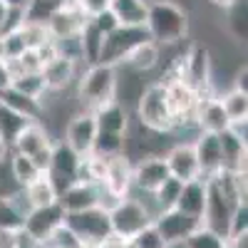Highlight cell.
<instances>
[{
  "instance_id": "38",
  "label": "cell",
  "mask_w": 248,
  "mask_h": 248,
  "mask_svg": "<svg viewBox=\"0 0 248 248\" xmlns=\"http://www.w3.org/2000/svg\"><path fill=\"white\" fill-rule=\"evenodd\" d=\"M129 248H169L154 229V223H149L147 229H141L134 238H129Z\"/></svg>"
},
{
  "instance_id": "17",
  "label": "cell",
  "mask_w": 248,
  "mask_h": 248,
  "mask_svg": "<svg viewBox=\"0 0 248 248\" xmlns=\"http://www.w3.org/2000/svg\"><path fill=\"white\" fill-rule=\"evenodd\" d=\"M194 152H196V161L201 169V179H211L214 174H218L223 169V156H221V139L218 134L211 132H199V137L191 141Z\"/></svg>"
},
{
  "instance_id": "30",
  "label": "cell",
  "mask_w": 248,
  "mask_h": 248,
  "mask_svg": "<svg viewBox=\"0 0 248 248\" xmlns=\"http://www.w3.org/2000/svg\"><path fill=\"white\" fill-rule=\"evenodd\" d=\"M218 102H221L226 117H229V122L231 119H248V92L231 87L229 92L218 94Z\"/></svg>"
},
{
  "instance_id": "9",
  "label": "cell",
  "mask_w": 248,
  "mask_h": 248,
  "mask_svg": "<svg viewBox=\"0 0 248 248\" xmlns=\"http://www.w3.org/2000/svg\"><path fill=\"white\" fill-rule=\"evenodd\" d=\"M65 223V209L55 201L50 206H43V209H28L23 214V229L32 241L37 243H45L60 226Z\"/></svg>"
},
{
  "instance_id": "22",
  "label": "cell",
  "mask_w": 248,
  "mask_h": 248,
  "mask_svg": "<svg viewBox=\"0 0 248 248\" xmlns=\"http://www.w3.org/2000/svg\"><path fill=\"white\" fill-rule=\"evenodd\" d=\"M0 105L13 109L15 114H20L28 122H43V117H45V102L43 99L28 97L23 92H17L15 87L0 90Z\"/></svg>"
},
{
  "instance_id": "49",
  "label": "cell",
  "mask_w": 248,
  "mask_h": 248,
  "mask_svg": "<svg viewBox=\"0 0 248 248\" xmlns=\"http://www.w3.org/2000/svg\"><path fill=\"white\" fill-rule=\"evenodd\" d=\"M8 5L3 3V0H0V32H3V28H5V20H8Z\"/></svg>"
},
{
  "instance_id": "26",
  "label": "cell",
  "mask_w": 248,
  "mask_h": 248,
  "mask_svg": "<svg viewBox=\"0 0 248 248\" xmlns=\"http://www.w3.org/2000/svg\"><path fill=\"white\" fill-rule=\"evenodd\" d=\"M218 139H221L223 169H229V171H246V141L236 139L229 129L221 132Z\"/></svg>"
},
{
  "instance_id": "7",
  "label": "cell",
  "mask_w": 248,
  "mask_h": 248,
  "mask_svg": "<svg viewBox=\"0 0 248 248\" xmlns=\"http://www.w3.org/2000/svg\"><path fill=\"white\" fill-rule=\"evenodd\" d=\"M52 147H55V141L50 139L45 124L43 122H28L25 127L17 132L15 141L10 144V152L30 156L37 164L40 171H47L50 156H52Z\"/></svg>"
},
{
  "instance_id": "45",
  "label": "cell",
  "mask_w": 248,
  "mask_h": 248,
  "mask_svg": "<svg viewBox=\"0 0 248 248\" xmlns=\"http://www.w3.org/2000/svg\"><path fill=\"white\" fill-rule=\"evenodd\" d=\"M17 248H40V243L37 241H32L23 229H20V236H17Z\"/></svg>"
},
{
  "instance_id": "20",
  "label": "cell",
  "mask_w": 248,
  "mask_h": 248,
  "mask_svg": "<svg viewBox=\"0 0 248 248\" xmlns=\"http://www.w3.org/2000/svg\"><path fill=\"white\" fill-rule=\"evenodd\" d=\"M77 72H79V62L72 60V57H65V55H57L50 62H45L43 65V77H45L47 92L67 90L77 79Z\"/></svg>"
},
{
  "instance_id": "47",
  "label": "cell",
  "mask_w": 248,
  "mask_h": 248,
  "mask_svg": "<svg viewBox=\"0 0 248 248\" xmlns=\"http://www.w3.org/2000/svg\"><path fill=\"white\" fill-rule=\"evenodd\" d=\"M3 3H5L10 10H23V13H25V10L30 8L32 0H3Z\"/></svg>"
},
{
  "instance_id": "44",
  "label": "cell",
  "mask_w": 248,
  "mask_h": 248,
  "mask_svg": "<svg viewBox=\"0 0 248 248\" xmlns=\"http://www.w3.org/2000/svg\"><path fill=\"white\" fill-rule=\"evenodd\" d=\"M246 79H248V67L241 65V67H238V75H236V82H233V87L241 90V92H248V82H246Z\"/></svg>"
},
{
  "instance_id": "16",
  "label": "cell",
  "mask_w": 248,
  "mask_h": 248,
  "mask_svg": "<svg viewBox=\"0 0 248 248\" xmlns=\"http://www.w3.org/2000/svg\"><path fill=\"white\" fill-rule=\"evenodd\" d=\"M87 20H90V17L82 13L77 5L62 3V5L47 17L45 28H47V32H50L52 40H67V37H77L79 30L85 28Z\"/></svg>"
},
{
  "instance_id": "12",
  "label": "cell",
  "mask_w": 248,
  "mask_h": 248,
  "mask_svg": "<svg viewBox=\"0 0 248 248\" xmlns=\"http://www.w3.org/2000/svg\"><path fill=\"white\" fill-rule=\"evenodd\" d=\"M94 139H97V124H94V114L92 112H77L67 119V127H65V141L67 147L77 154V156H87L92 154L94 147Z\"/></svg>"
},
{
  "instance_id": "6",
  "label": "cell",
  "mask_w": 248,
  "mask_h": 248,
  "mask_svg": "<svg viewBox=\"0 0 248 248\" xmlns=\"http://www.w3.org/2000/svg\"><path fill=\"white\" fill-rule=\"evenodd\" d=\"M65 226L79 238L82 246L94 248L102 238H107L112 233L109 226V214L102 206H92L85 211H75V214H65Z\"/></svg>"
},
{
  "instance_id": "3",
  "label": "cell",
  "mask_w": 248,
  "mask_h": 248,
  "mask_svg": "<svg viewBox=\"0 0 248 248\" xmlns=\"http://www.w3.org/2000/svg\"><path fill=\"white\" fill-rule=\"evenodd\" d=\"M137 119L144 129L154 134H169L176 129V122L171 117L169 102H167V85L164 82H152L137 97Z\"/></svg>"
},
{
  "instance_id": "50",
  "label": "cell",
  "mask_w": 248,
  "mask_h": 248,
  "mask_svg": "<svg viewBox=\"0 0 248 248\" xmlns=\"http://www.w3.org/2000/svg\"><path fill=\"white\" fill-rule=\"evenodd\" d=\"M209 3H211V5H216V8H223V10H226L229 5H233L236 0H209Z\"/></svg>"
},
{
  "instance_id": "18",
  "label": "cell",
  "mask_w": 248,
  "mask_h": 248,
  "mask_svg": "<svg viewBox=\"0 0 248 248\" xmlns=\"http://www.w3.org/2000/svg\"><path fill=\"white\" fill-rule=\"evenodd\" d=\"M164 85H167V102H169V109H171V117L176 122V127L184 124V122H191L199 94L181 79H167Z\"/></svg>"
},
{
  "instance_id": "28",
  "label": "cell",
  "mask_w": 248,
  "mask_h": 248,
  "mask_svg": "<svg viewBox=\"0 0 248 248\" xmlns=\"http://www.w3.org/2000/svg\"><path fill=\"white\" fill-rule=\"evenodd\" d=\"M8 167H10L13 184L17 186V189H23V186H28L30 181H35L40 174H43V171L37 169V164H35L30 156L17 154V152H10V156H8Z\"/></svg>"
},
{
  "instance_id": "15",
  "label": "cell",
  "mask_w": 248,
  "mask_h": 248,
  "mask_svg": "<svg viewBox=\"0 0 248 248\" xmlns=\"http://www.w3.org/2000/svg\"><path fill=\"white\" fill-rule=\"evenodd\" d=\"M164 161H167V169L171 179H179L181 184L201 179V169L196 161V152L191 141H179L164 154Z\"/></svg>"
},
{
  "instance_id": "23",
  "label": "cell",
  "mask_w": 248,
  "mask_h": 248,
  "mask_svg": "<svg viewBox=\"0 0 248 248\" xmlns=\"http://www.w3.org/2000/svg\"><path fill=\"white\" fill-rule=\"evenodd\" d=\"M94 124H97V132H112V134H127L129 127V114L124 109V105L119 99H112L107 105L97 107L94 112Z\"/></svg>"
},
{
  "instance_id": "46",
  "label": "cell",
  "mask_w": 248,
  "mask_h": 248,
  "mask_svg": "<svg viewBox=\"0 0 248 248\" xmlns=\"http://www.w3.org/2000/svg\"><path fill=\"white\" fill-rule=\"evenodd\" d=\"M10 82H13V75H10L8 65H5V62H0V90L10 87Z\"/></svg>"
},
{
  "instance_id": "37",
  "label": "cell",
  "mask_w": 248,
  "mask_h": 248,
  "mask_svg": "<svg viewBox=\"0 0 248 248\" xmlns=\"http://www.w3.org/2000/svg\"><path fill=\"white\" fill-rule=\"evenodd\" d=\"M226 10H229V28H231L233 37H236V40H243V43H246V35H248V30H246V15H248L246 0H236V3L229 5Z\"/></svg>"
},
{
  "instance_id": "5",
  "label": "cell",
  "mask_w": 248,
  "mask_h": 248,
  "mask_svg": "<svg viewBox=\"0 0 248 248\" xmlns=\"http://www.w3.org/2000/svg\"><path fill=\"white\" fill-rule=\"evenodd\" d=\"M144 40H149V32H147L144 25H119L112 32L105 35L97 62L119 67L124 62V57H127L139 43H144Z\"/></svg>"
},
{
  "instance_id": "42",
  "label": "cell",
  "mask_w": 248,
  "mask_h": 248,
  "mask_svg": "<svg viewBox=\"0 0 248 248\" xmlns=\"http://www.w3.org/2000/svg\"><path fill=\"white\" fill-rule=\"evenodd\" d=\"M229 132L241 139V141H248V119H231L229 122Z\"/></svg>"
},
{
  "instance_id": "27",
  "label": "cell",
  "mask_w": 248,
  "mask_h": 248,
  "mask_svg": "<svg viewBox=\"0 0 248 248\" xmlns=\"http://www.w3.org/2000/svg\"><path fill=\"white\" fill-rule=\"evenodd\" d=\"M147 5V0H109V10L119 20V25H144Z\"/></svg>"
},
{
  "instance_id": "1",
  "label": "cell",
  "mask_w": 248,
  "mask_h": 248,
  "mask_svg": "<svg viewBox=\"0 0 248 248\" xmlns=\"http://www.w3.org/2000/svg\"><path fill=\"white\" fill-rule=\"evenodd\" d=\"M144 28L152 43H156L159 47H171L184 43L189 35V13L174 0H152L147 5Z\"/></svg>"
},
{
  "instance_id": "39",
  "label": "cell",
  "mask_w": 248,
  "mask_h": 248,
  "mask_svg": "<svg viewBox=\"0 0 248 248\" xmlns=\"http://www.w3.org/2000/svg\"><path fill=\"white\" fill-rule=\"evenodd\" d=\"M3 45H5V60H15V57H20V55H23V52L28 50L17 30H13V32H5V35H3Z\"/></svg>"
},
{
  "instance_id": "35",
  "label": "cell",
  "mask_w": 248,
  "mask_h": 248,
  "mask_svg": "<svg viewBox=\"0 0 248 248\" xmlns=\"http://www.w3.org/2000/svg\"><path fill=\"white\" fill-rule=\"evenodd\" d=\"M25 124H28V119H23L20 114H15L13 109H8V107L0 105V139H3L8 147L15 141L17 132L23 129Z\"/></svg>"
},
{
  "instance_id": "19",
  "label": "cell",
  "mask_w": 248,
  "mask_h": 248,
  "mask_svg": "<svg viewBox=\"0 0 248 248\" xmlns=\"http://www.w3.org/2000/svg\"><path fill=\"white\" fill-rule=\"evenodd\" d=\"M57 203L65 209V214H75V211H85V209H92V206H99V186L90 184V181H75L57 194Z\"/></svg>"
},
{
  "instance_id": "2",
  "label": "cell",
  "mask_w": 248,
  "mask_h": 248,
  "mask_svg": "<svg viewBox=\"0 0 248 248\" xmlns=\"http://www.w3.org/2000/svg\"><path fill=\"white\" fill-rule=\"evenodd\" d=\"M117 67L94 62V65H87V70L77 79V102L85 112H94L97 107L117 99Z\"/></svg>"
},
{
  "instance_id": "34",
  "label": "cell",
  "mask_w": 248,
  "mask_h": 248,
  "mask_svg": "<svg viewBox=\"0 0 248 248\" xmlns=\"http://www.w3.org/2000/svg\"><path fill=\"white\" fill-rule=\"evenodd\" d=\"M17 32H20V37H23L28 50H37L40 45H45L47 40H52L45 23H35V20H23V25L17 28Z\"/></svg>"
},
{
  "instance_id": "48",
  "label": "cell",
  "mask_w": 248,
  "mask_h": 248,
  "mask_svg": "<svg viewBox=\"0 0 248 248\" xmlns=\"http://www.w3.org/2000/svg\"><path fill=\"white\" fill-rule=\"evenodd\" d=\"M8 156H10V147H8L3 139H0V167H3V164L8 161Z\"/></svg>"
},
{
  "instance_id": "29",
  "label": "cell",
  "mask_w": 248,
  "mask_h": 248,
  "mask_svg": "<svg viewBox=\"0 0 248 248\" xmlns=\"http://www.w3.org/2000/svg\"><path fill=\"white\" fill-rule=\"evenodd\" d=\"M79 40V47H82V60H87V65H94L97 57H99V50H102V40H105V35H102L90 20L85 23V28L79 30L77 35Z\"/></svg>"
},
{
  "instance_id": "24",
  "label": "cell",
  "mask_w": 248,
  "mask_h": 248,
  "mask_svg": "<svg viewBox=\"0 0 248 248\" xmlns=\"http://www.w3.org/2000/svg\"><path fill=\"white\" fill-rule=\"evenodd\" d=\"M159 60H161V47L156 43H152V40H144V43H139L127 57H124L122 65H127L137 75H144V72L154 70L159 65Z\"/></svg>"
},
{
  "instance_id": "33",
  "label": "cell",
  "mask_w": 248,
  "mask_h": 248,
  "mask_svg": "<svg viewBox=\"0 0 248 248\" xmlns=\"http://www.w3.org/2000/svg\"><path fill=\"white\" fill-rule=\"evenodd\" d=\"M226 236H221V233H216L214 229H209V226H199L196 231H191V236L186 238L181 246L184 248H226Z\"/></svg>"
},
{
  "instance_id": "43",
  "label": "cell",
  "mask_w": 248,
  "mask_h": 248,
  "mask_svg": "<svg viewBox=\"0 0 248 248\" xmlns=\"http://www.w3.org/2000/svg\"><path fill=\"white\" fill-rule=\"evenodd\" d=\"M20 229H0V248H17Z\"/></svg>"
},
{
  "instance_id": "10",
  "label": "cell",
  "mask_w": 248,
  "mask_h": 248,
  "mask_svg": "<svg viewBox=\"0 0 248 248\" xmlns=\"http://www.w3.org/2000/svg\"><path fill=\"white\" fill-rule=\"evenodd\" d=\"M154 229L159 231V236L164 238V243L167 246H179L184 243L186 238L191 236V231H196L201 221L194 218V216H186L181 214L179 209H164V211H156L154 218Z\"/></svg>"
},
{
  "instance_id": "31",
  "label": "cell",
  "mask_w": 248,
  "mask_h": 248,
  "mask_svg": "<svg viewBox=\"0 0 248 248\" xmlns=\"http://www.w3.org/2000/svg\"><path fill=\"white\" fill-rule=\"evenodd\" d=\"M10 87H15L17 92H23L28 97H35V99H43L47 94V85H45L43 70H40V72H23V75L13 77Z\"/></svg>"
},
{
  "instance_id": "51",
  "label": "cell",
  "mask_w": 248,
  "mask_h": 248,
  "mask_svg": "<svg viewBox=\"0 0 248 248\" xmlns=\"http://www.w3.org/2000/svg\"><path fill=\"white\" fill-rule=\"evenodd\" d=\"M0 62H5V45H3V35H0Z\"/></svg>"
},
{
  "instance_id": "4",
  "label": "cell",
  "mask_w": 248,
  "mask_h": 248,
  "mask_svg": "<svg viewBox=\"0 0 248 248\" xmlns=\"http://www.w3.org/2000/svg\"><path fill=\"white\" fill-rule=\"evenodd\" d=\"M107 214H109L112 233L124 238V241L134 238L141 229H147V226L152 223V218H154V214L149 211V206L144 201H139V199H134V196L119 199Z\"/></svg>"
},
{
  "instance_id": "52",
  "label": "cell",
  "mask_w": 248,
  "mask_h": 248,
  "mask_svg": "<svg viewBox=\"0 0 248 248\" xmlns=\"http://www.w3.org/2000/svg\"><path fill=\"white\" fill-rule=\"evenodd\" d=\"M226 248H233V246H229V243H226Z\"/></svg>"
},
{
  "instance_id": "8",
  "label": "cell",
  "mask_w": 248,
  "mask_h": 248,
  "mask_svg": "<svg viewBox=\"0 0 248 248\" xmlns=\"http://www.w3.org/2000/svg\"><path fill=\"white\" fill-rule=\"evenodd\" d=\"M132 191V156L127 152L114 154L105 164V176L99 184V201L102 199H112V206L129 196Z\"/></svg>"
},
{
  "instance_id": "13",
  "label": "cell",
  "mask_w": 248,
  "mask_h": 248,
  "mask_svg": "<svg viewBox=\"0 0 248 248\" xmlns=\"http://www.w3.org/2000/svg\"><path fill=\"white\" fill-rule=\"evenodd\" d=\"M79 159L65 141H55L52 147V156H50V167H47V179L52 181V186L57 189V194L62 189H67L70 184L77 181V169H79Z\"/></svg>"
},
{
  "instance_id": "11",
  "label": "cell",
  "mask_w": 248,
  "mask_h": 248,
  "mask_svg": "<svg viewBox=\"0 0 248 248\" xmlns=\"http://www.w3.org/2000/svg\"><path fill=\"white\" fill-rule=\"evenodd\" d=\"M169 179V169L164 154H147L137 164H132V189H139L141 194H154L159 186Z\"/></svg>"
},
{
  "instance_id": "40",
  "label": "cell",
  "mask_w": 248,
  "mask_h": 248,
  "mask_svg": "<svg viewBox=\"0 0 248 248\" xmlns=\"http://www.w3.org/2000/svg\"><path fill=\"white\" fill-rule=\"evenodd\" d=\"M90 23H92L102 35H107V32H112L114 28H119V20L114 17V13H112L109 8H105V10L97 13V15H92V17H90Z\"/></svg>"
},
{
  "instance_id": "25",
  "label": "cell",
  "mask_w": 248,
  "mask_h": 248,
  "mask_svg": "<svg viewBox=\"0 0 248 248\" xmlns=\"http://www.w3.org/2000/svg\"><path fill=\"white\" fill-rule=\"evenodd\" d=\"M20 194L25 196L28 209H43V206H50L57 201V189L52 186V181L47 179V174L43 171L35 181H30L28 186L20 189Z\"/></svg>"
},
{
  "instance_id": "36",
  "label": "cell",
  "mask_w": 248,
  "mask_h": 248,
  "mask_svg": "<svg viewBox=\"0 0 248 248\" xmlns=\"http://www.w3.org/2000/svg\"><path fill=\"white\" fill-rule=\"evenodd\" d=\"M179 191H181V181L169 176V179L152 194V199H154V203H156V211L174 209V203H176V199H179ZM156 211H154V214H156Z\"/></svg>"
},
{
  "instance_id": "14",
  "label": "cell",
  "mask_w": 248,
  "mask_h": 248,
  "mask_svg": "<svg viewBox=\"0 0 248 248\" xmlns=\"http://www.w3.org/2000/svg\"><path fill=\"white\" fill-rule=\"evenodd\" d=\"M191 124H196L199 132H211V134H221L229 129V117H226V112L221 107L218 94H214V92L199 94Z\"/></svg>"
},
{
  "instance_id": "41",
  "label": "cell",
  "mask_w": 248,
  "mask_h": 248,
  "mask_svg": "<svg viewBox=\"0 0 248 248\" xmlns=\"http://www.w3.org/2000/svg\"><path fill=\"white\" fill-rule=\"evenodd\" d=\"M105 8H109V0H79V10L85 13L87 17L102 13Z\"/></svg>"
},
{
  "instance_id": "32",
  "label": "cell",
  "mask_w": 248,
  "mask_h": 248,
  "mask_svg": "<svg viewBox=\"0 0 248 248\" xmlns=\"http://www.w3.org/2000/svg\"><path fill=\"white\" fill-rule=\"evenodd\" d=\"M127 149V134H112V132H97V139H94V147H92V154L97 156H114V154H122Z\"/></svg>"
},
{
  "instance_id": "21",
  "label": "cell",
  "mask_w": 248,
  "mask_h": 248,
  "mask_svg": "<svg viewBox=\"0 0 248 248\" xmlns=\"http://www.w3.org/2000/svg\"><path fill=\"white\" fill-rule=\"evenodd\" d=\"M206 196H209V184L206 179H194V181H186L181 184V191L179 199L174 203V209H179L186 216H194V218H203L206 211Z\"/></svg>"
}]
</instances>
